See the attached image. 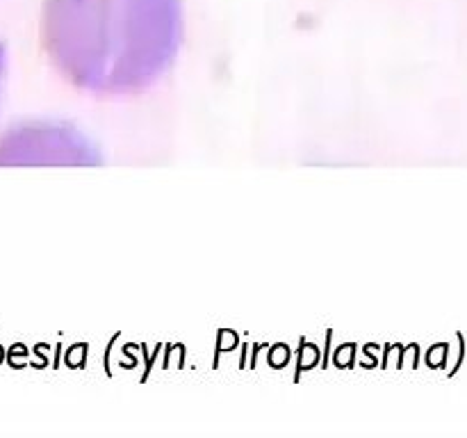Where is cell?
Masks as SVG:
<instances>
[{"mask_svg": "<svg viewBox=\"0 0 467 438\" xmlns=\"http://www.w3.org/2000/svg\"><path fill=\"white\" fill-rule=\"evenodd\" d=\"M180 0H46L41 41L59 75L96 96L144 92L174 64Z\"/></svg>", "mask_w": 467, "mask_h": 438, "instance_id": "1", "label": "cell"}]
</instances>
